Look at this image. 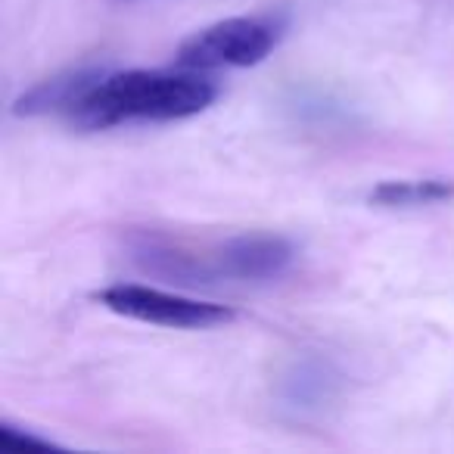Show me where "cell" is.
I'll return each mask as SVG.
<instances>
[{
  "label": "cell",
  "mask_w": 454,
  "mask_h": 454,
  "mask_svg": "<svg viewBox=\"0 0 454 454\" xmlns=\"http://www.w3.org/2000/svg\"><path fill=\"white\" fill-rule=\"evenodd\" d=\"M284 22L274 16H231L193 32L177 47V66L193 72L259 66L280 44Z\"/></svg>",
  "instance_id": "cell-2"
},
{
  "label": "cell",
  "mask_w": 454,
  "mask_h": 454,
  "mask_svg": "<svg viewBox=\"0 0 454 454\" xmlns=\"http://www.w3.org/2000/svg\"><path fill=\"white\" fill-rule=\"evenodd\" d=\"M454 200V181L448 177H411V181H383L371 190V202L380 208H417L439 206Z\"/></svg>",
  "instance_id": "cell-6"
},
{
  "label": "cell",
  "mask_w": 454,
  "mask_h": 454,
  "mask_svg": "<svg viewBox=\"0 0 454 454\" xmlns=\"http://www.w3.org/2000/svg\"><path fill=\"white\" fill-rule=\"evenodd\" d=\"M0 442H7V445H13V448H41V451L57 448V442L44 439V435L28 433V429H22V427H13L10 420L0 423Z\"/></svg>",
  "instance_id": "cell-7"
},
{
  "label": "cell",
  "mask_w": 454,
  "mask_h": 454,
  "mask_svg": "<svg viewBox=\"0 0 454 454\" xmlns=\"http://www.w3.org/2000/svg\"><path fill=\"white\" fill-rule=\"evenodd\" d=\"M296 249L286 237L280 234H240L231 240L218 243L215 253L208 255L206 271L208 280H274L290 271Z\"/></svg>",
  "instance_id": "cell-4"
},
{
  "label": "cell",
  "mask_w": 454,
  "mask_h": 454,
  "mask_svg": "<svg viewBox=\"0 0 454 454\" xmlns=\"http://www.w3.org/2000/svg\"><path fill=\"white\" fill-rule=\"evenodd\" d=\"M103 75V69H72L66 75L47 78L38 82L32 90L13 103L16 115H66L69 119L72 109L82 103V97L94 88V82Z\"/></svg>",
  "instance_id": "cell-5"
},
{
  "label": "cell",
  "mask_w": 454,
  "mask_h": 454,
  "mask_svg": "<svg viewBox=\"0 0 454 454\" xmlns=\"http://www.w3.org/2000/svg\"><path fill=\"white\" fill-rule=\"evenodd\" d=\"M97 302L113 315L171 330H208L231 324L237 317L234 309H227V305L177 296V293L144 284H113L97 293Z\"/></svg>",
  "instance_id": "cell-3"
},
{
  "label": "cell",
  "mask_w": 454,
  "mask_h": 454,
  "mask_svg": "<svg viewBox=\"0 0 454 454\" xmlns=\"http://www.w3.org/2000/svg\"><path fill=\"white\" fill-rule=\"evenodd\" d=\"M218 97V88L190 72L125 69L103 72L94 88L72 109L75 128L103 131L128 121H181L200 115Z\"/></svg>",
  "instance_id": "cell-1"
}]
</instances>
